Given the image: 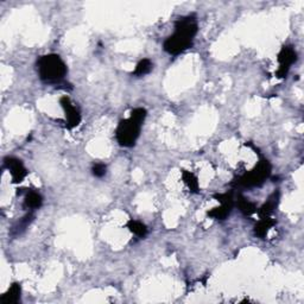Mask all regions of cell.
<instances>
[{
	"instance_id": "6",
	"label": "cell",
	"mask_w": 304,
	"mask_h": 304,
	"mask_svg": "<svg viewBox=\"0 0 304 304\" xmlns=\"http://www.w3.org/2000/svg\"><path fill=\"white\" fill-rule=\"evenodd\" d=\"M297 61V54L295 51L294 46H283L278 54L279 69L277 70L276 76L279 79H284L288 76L289 70L292 64Z\"/></svg>"
},
{
	"instance_id": "17",
	"label": "cell",
	"mask_w": 304,
	"mask_h": 304,
	"mask_svg": "<svg viewBox=\"0 0 304 304\" xmlns=\"http://www.w3.org/2000/svg\"><path fill=\"white\" fill-rule=\"evenodd\" d=\"M152 68H153L152 62L150 61L149 58H144V60L139 61V63L137 64V67H135V69L133 72V75L137 76V78H139V76H144L151 72Z\"/></svg>"
},
{
	"instance_id": "19",
	"label": "cell",
	"mask_w": 304,
	"mask_h": 304,
	"mask_svg": "<svg viewBox=\"0 0 304 304\" xmlns=\"http://www.w3.org/2000/svg\"><path fill=\"white\" fill-rule=\"evenodd\" d=\"M106 173H107V168H106V165L104 163H95L93 165V168H91V174H93L95 177H97V178L104 177L106 175Z\"/></svg>"
},
{
	"instance_id": "7",
	"label": "cell",
	"mask_w": 304,
	"mask_h": 304,
	"mask_svg": "<svg viewBox=\"0 0 304 304\" xmlns=\"http://www.w3.org/2000/svg\"><path fill=\"white\" fill-rule=\"evenodd\" d=\"M4 165L5 168L10 171L11 176H12V182L13 183H22L25 179V177L28 176L29 171L26 170V168L23 164V162L18 158L14 157H6L4 159Z\"/></svg>"
},
{
	"instance_id": "13",
	"label": "cell",
	"mask_w": 304,
	"mask_h": 304,
	"mask_svg": "<svg viewBox=\"0 0 304 304\" xmlns=\"http://www.w3.org/2000/svg\"><path fill=\"white\" fill-rule=\"evenodd\" d=\"M237 207L239 208V211H240L244 215H246V217H250V215L255 214L257 212V207L255 203L251 202L249 199L244 197L243 195H238Z\"/></svg>"
},
{
	"instance_id": "9",
	"label": "cell",
	"mask_w": 304,
	"mask_h": 304,
	"mask_svg": "<svg viewBox=\"0 0 304 304\" xmlns=\"http://www.w3.org/2000/svg\"><path fill=\"white\" fill-rule=\"evenodd\" d=\"M20 294H22V288L19 283H13L8 288V290L0 297V303L1 304H17L20 301Z\"/></svg>"
},
{
	"instance_id": "16",
	"label": "cell",
	"mask_w": 304,
	"mask_h": 304,
	"mask_svg": "<svg viewBox=\"0 0 304 304\" xmlns=\"http://www.w3.org/2000/svg\"><path fill=\"white\" fill-rule=\"evenodd\" d=\"M34 213L32 212H30L29 214H26L24 217H23L22 220L19 221L18 223H17L16 226L12 228V232H11V234L12 235H18V234H22L23 232L25 231L26 227H28L30 223L32 222V220H34Z\"/></svg>"
},
{
	"instance_id": "11",
	"label": "cell",
	"mask_w": 304,
	"mask_h": 304,
	"mask_svg": "<svg viewBox=\"0 0 304 304\" xmlns=\"http://www.w3.org/2000/svg\"><path fill=\"white\" fill-rule=\"evenodd\" d=\"M43 205V197L42 195L37 191H29L26 194L25 200H24V208L30 209V211H36V209H40Z\"/></svg>"
},
{
	"instance_id": "10",
	"label": "cell",
	"mask_w": 304,
	"mask_h": 304,
	"mask_svg": "<svg viewBox=\"0 0 304 304\" xmlns=\"http://www.w3.org/2000/svg\"><path fill=\"white\" fill-rule=\"evenodd\" d=\"M274 225H276V221H274L273 219H271L270 217H262L255 226L256 237L264 239L265 237H266L268 229H270L271 227H273Z\"/></svg>"
},
{
	"instance_id": "3",
	"label": "cell",
	"mask_w": 304,
	"mask_h": 304,
	"mask_svg": "<svg viewBox=\"0 0 304 304\" xmlns=\"http://www.w3.org/2000/svg\"><path fill=\"white\" fill-rule=\"evenodd\" d=\"M141 130V123L137 122L133 118L130 117L129 119L122 120L118 125L116 131V137L118 143L124 147L133 146L139 138Z\"/></svg>"
},
{
	"instance_id": "15",
	"label": "cell",
	"mask_w": 304,
	"mask_h": 304,
	"mask_svg": "<svg viewBox=\"0 0 304 304\" xmlns=\"http://www.w3.org/2000/svg\"><path fill=\"white\" fill-rule=\"evenodd\" d=\"M126 226H128V228L130 229V231L133 233L134 235H137V237H139V238L146 237L147 228L143 222H140V221L132 219V220L129 221L128 225H126Z\"/></svg>"
},
{
	"instance_id": "2",
	"label": "cell",
	"mask_w": 304,
	"mask_h": 304,
	"mask_svg": "<svg viewBox=\"0 0 304 304\" xmlns=\"http://www.w3.org/2000/svg\"><path fill=\"white\" fill-rule=\"evenodd\" d=\"M271 171H272V167H271L270 162L267 159H261L259 163L250 173L244 174L243 176L239 177L237 181L233 182L232 184L240 188L261 187L262 183L271 176Z\"/></svg>"
},
{
	"instance_id": "1",
	"label": "cell",
	"mask_w": 304,
	"mask_h": 304,
	"mask_svg": "<svg viewBox=\"0 0 304 304\" xmlns=\"http://www.w3.org/2000/svg\"><path fill=\"white\" fill-rule=\"evenodd\" d=\"M36 67L41 81L46 85L61 84L68 73L66 63L56 54L41 56L36 62Z\"/></svg>"
},
{
	"instance_id": "4",
	"label": "cell",
	"mask_w": 304,
	"mask_h": 304,
	"mask_svg": "<svg viewBox=\"0 0 304 304\" xmlns=\"http://www.w3.org/2000/svg\"><path fill=\"white\" fill-rule=\"evenodd\" d=\"M194 40L190 38L187 35L182 34V32L175 31V34L173 36L168 37L163 43V49L164 51H167L168 54L177 56L182 52H184L185 50L193 46Z\"/></svg>"
},
{
	"instance_id": "8",
	"label": "cell",
	"mask_w": 304,
	"mask_h": 304,
	"mask_svg": "<svg viewBox=\"0 0 304 304\" xmlns=\"http://www.w3.org/2000/svg\"><path fill=\"white\" fill-rule=\"evenodd\" d=\"M60 104L63 108L64 114H66V122L68 129H74L80 125L81 123V114L76 110V107L72 104L70 99L68 96H62L60 99Z\"/></svg>"
},
{
	"instance_id": "5",
	"label": "cell",
	"mask_w": 304,
	"mask_h": 304,
	"mask_svg": "<svg viewBox=\"0 0 304 304\" xmlns=\"http://www.w3.org/2000/svg\"><path fill=\"white\" fill-rule=\"evenodd\" d=\"M214 199L219 201L221 203L220 207L213 208L212 211L208 212V217H213L217 220H225L229 214L232 213V209L234 207V199H233V194L223 193V194H217L214 195Z\"/></svg>"
},
{
	"instance_id": "14",
	"label": "cell",
	"mask_w": 304,
	"mask_h": 304,
	"mask_svg": "<svg viewBox=\"0 0 304 304\" xmlns=\"http://www.w3.org/2000/svg\"><path fill=\"white\" fill-rule=\"evenodd\" d=\"M182 178H183V181H184L185 185H187L191 193H195V194L200 193L199 181H197V177L195 176L193 173H190V171H187V170H183Z\"/></svg>"
},
{
	"instance_id": "18",
	"label": "cell",
	"mask_w": 304,
	"mask_h": 304,
	"mask_svg": "<svg viewBox=\"0 0 304 304\" xmlns=\"http://www.w3.org/2000/svg\"><path fill=\"white\" fill-rule=\"evenodd\" d=\"M146 114H147V112H146L145 108L137 107V108H133V110L131 111V116H130V117L133 118V119L137 120V122L143 124L144 120H145V118H146Z\"/></svg>"
},
{
	"instance_id": "12",
	"label": "cell",
	"mask_w": 304,
	"mask_h": 304,
	"mask_svg": "<svg viewBox=\"0 0 304 304\" xmlns=\"http://www.w3.org/2000/svg\"><path fill=\"white\" fill-rule=\"evenodd\" d=\"M277 203H278V193H274L268 197V200L264 205L261 206V209L258 211L261 217H271V214L273 213V211L277 207Z\"/></svg>"
}]
</instances>
